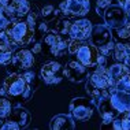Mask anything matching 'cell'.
Here are the masks:
<instances>
[{"instance_id": "15", "label": "cell", "mask_w": 130, "mask_h": 130, "mask_svg": "<svg viewBox=\"0 0 130 130\" xmlns=\"http://www.w3.org/2000/svg\"><path fill=\"white\" fill-rule=\"evenodd\" d=\"M50 127L52 130H66V129H74L75 125L71 117L60 114V115H56L55 118H52Z\"/></svg>"}, {"instance_id": "11", "label": "cell", "mask_w": 130, "mask_h": 130, "mask_svg": "<svg viewBox=\"0 0 130 130\" xmlns=\"http://www.w3.org/2000/svg\"><path fill=\"white\" fill-rule=\"evenodd\" d=\"M6 11L11 17V19H21L22 17H26L29 14L30 4L27 0H8Z\"/></svg>"}, {"instance_id": "23", "label": "cell", "mask_w": 130, "mask_h": 130, "mask_svg": "<svg viewBox=\"0 0 130 130\" xmlns=\"http://www.w3.org/2000/svg\"><path fill=\"white\" fill-rule=\"evenodd\" d=\"M41 12H43V17H44V18H47V19H51V18H54V17H55V8L52 6L44 7Z\"/></svg>"}, {"instance_id": "4", "label": "cell", "mask_w": 130, "mask_h": 130, "mask_svg": "<svg viewBox=\"0 0 130 130\" xmlns=\"http://www.w3.org/2000/svg\"><path fill=\"white\" fill-rule=\"evenodd\" d=\"M89 37L94 47L104 52H107L108 48H111V45H112V33L108 26L97 25V26L92 27Z\"/></svg>"}, {"instance_id": "3", "label": "cell", "mask_w": 130, "mask_h": 130, "mask_svg": "<svg viewBox=\"0 0 130 130\" xmlns=\"http://www.w3.org/2000/svg\"><path fill=\"white\" fill-rule=\"evenodd\" d=\"M103 14H104V21L110 29H117V27L125 25L127 22V17H129V14L125 11L123 7H121L119 4H112V3L104 10Z\"/></svg>"}, {"instance_id": "24", "label": "cell", "mask_w": 130, "mask_h": 130, "mask_svg": "<svg viewBox=\"0 0 130 130\" xmlns=\"http://www.w3.org/2000/svg\"><path fill=\"white\" fill-rule=\"evenodd\" d=\"M122 129L130 130V110L126 111L125 117L122 118Z\"/></svg>"}, {"instance_id": "30", "label": "cell", "mask_w": 130, "mask_h": 130, "mask_svg": "<svg viewBox=\"0 0 130 130\" xmlns=\"http://www.w3.org/2000/svg\"><path fill=\"white\" fill-rule=\"evenodd\" d=\"M125 63H126L127 67H130V45H129V52H127V56H126V59H125Z\"/></svg>"}, {"instance_id": "22", "label": "cell", "mask_w": 130, "mask_h": 130, "mask_svg": "<svg viewBox=\"0 0 130 130\" xmlns=\"http://www.w3.org/2000/svg\"><path fill=\"white\" fill-rule=\"evenodd\" d=\"M115 30H117V34L119 38H129L130 37V23H127V22L125 25L117 27Z\"/></svg>"}, {"instance_id": "29", "label": "cell", "mask_w": 130, "mask_h": 130, "mask_svg": "<svg viewBox=\"0 0 130 130\" xmlns=\"http://www.w3.org/2000/svg\"><path fill=\"white\" fill-rule=\"evenodd\" d=\"M22 77H23V79L26 81V84L29 85L31 81H33V78H34V73H26V74H23Z\"/></svg>"}, {"instance_id": "5", "label": "cell", "mask_w": 130, "mask_h": 130, "mask_svg": "<svg viewBox=\"0 0 130 130\" xmlns=\"http://www.w3.org/2000/svg\"><path fill=\"white\" fill-rule=\"evenodd\" d=\"M70 111H71V117L75 121H88L93 114V103L92 100H88L85 97H78V99H74L71 101Z\"/></svg>"}, {"instance_id": "6", "label": "cell", "mask_w": 130, "mask_h": 130, "mask_svg": "<svg viewBox=\"0 0 130 130\" xmlns=\"http://www.w3.org/2000/svg\"><path fill=\"white\" fill-rule=\"evenodd\" d=\"M4 92L11 97H18L22 96L27 92L29 85L26 84V81L23 79L22 75L19 74H11L8 75L4 81V85H3Z\"/></svg>"}, {"instance_id": "12", "label": "cell", "mask_w": 130, "mask_h": 130, "mask_svg": "<svg viewBox=\"0 0 130 130\" xmlns=\"http://www.w3.org/2000/svg\"><path fill=\"white\" fill-rule=\"evenodd\" d=\"M108 99H110L111 105L119 112V114L130 110V93L122 92V90H114V92L110 94Z\"/></svg>"}, {"instance_id": "21", "label": "cell", "mask_w": 130, "mask_h": 130, "mask_svg": "<svg viewBox=\"0 0 130 130\" xmlns=\"http://www.w3.org/2000/svg\"><path fill=\"white\" fill-rule=\"evenodd\" d=\"M10 112H11V103L4 97H0V119L7 118Z\"/></svg>"}, {"instance_id": "27", "label": "cell", "mask_w": 130, "mask_h": 130, "mask_svg": "<svg viewBox=\"0 0 130 130\" xmlns=\"http://www.w3.org/2000/svg\"><path fill=\"white\" fill-rule=\"evenodd\" d=\"M118 4L123 7L126 12H130V0H118Z\"/></svg>"}, {"instance_id": "8", "label": "cell", "mask_w": 130, "mask_h": 130, "mask_svg": "<svg viewBox=\"0 0 130 130\" xmlns=\"http://www.w3.org/2000/svg\"><path fill=\"white\" fill-rule=\"evenodd\" d=\"M41 78L47 84H55L62 79V75L64 74V70L58 62H50L41 67Z\"/></svg>"}, {"instance_id": "17", "label": "cell", "mask_w": 130, "mask_h": 130, "mask_svg": "<svg viewBox=\"0 0 130 130\" xmlns=\"http://www.w3.org/2000/svg\"><path fill=\"white\" fill-rule=\"evenodd\" d=\"M12 50L14 45L8 41L0 40V64H7L12 59Z\"/></svg>"}, {"instance_id": "28", "label": "cell", "mask_w": 130, "mask_h": 130, "mask_svg": "<svg viewBox=\"0 0 130 130\" xmlns=\"http://www.w3.org/2000/svg\"><path fill=\"white\" fill-rule=\"evenodd\" d=\"M7 25H8V19H7L6 17L0 12V30H3Z\"/></svg>"}, {"instance_id": "20", "label": "cell", "mask_w": 130, "mask_h": 130, "mask_svg": "<svg viewBox=\"0 0 130 130\" xmlns=\"http://www.w3.org/2000/svg\"><path fill=\"white\" fill-rule=\"evenodd\" d=\"M66 48H67V44H66L64 41H62V38L59 37L58 40L51 45V52L54 55H62L63 52L66 51Z\"/></svg>"}, {"instance_id": "18", "label": "cell", "mask_w": 130, "mask_h": 130, "mask_svg": "<svg viewBox=\"0 0 130 130\" xmlns=\"http://www.w3.org/2000/svg\"><path fill=\"white\" fill-rule=\"evenodd\" d=\"M127 52H129V45L126 44H117L114 48V56L118 62H125L126 56H127Z\"/></svg>"}, {"instance_id": "10", "label": "cell", "mask_w": 130, "mask_h": 130, "mask_svg": "<svg viewBox=\"0 0 130 130\" xmlns=\"http://www.w3.org/2000/svg\"><path fill=\"white\" fill-rule=\"evenodd\" d=\"M90 31H92V23L88 19H78L74 23H71L69 29V34L73 40H86L90 36Z\"/></svg>"}, {"instance_id": "1", "label": "cell", "mask_w": 130, "mask_h": 130, "mask_svg": "<svg viewBox=\"0 0 130 130\" xmlns=\"http://www.w3.org/2000/svg\"><path fill=\"white\" fill-rule=\"evenodd\" d=\"M6 33L8 37V43L15 47V45L29 44L33 38L34 29L27 22H15L6 26Z\"/></svg>"}, {"instance_id": "19", "label": "cell", "mask_w": 130, "mask_h": 130, "mask_svg": "<svg viewBox=\"0 0 130 130\" xmlns=\"http://www.w3.org/2000/svg\"><path fill=\"white\" fill-rule=\"evenodd\" d=\"M115 89L130 93V73H126V74L118 81L117 85H115Z\"/></svg>"}, {"instance_id": "31", "label": "cell", "mask_w": 130, "mask_h": 130, "mask_svg": "<svg viewBox=\"0 0 130 130\" xmlns=\"http://www.w3.org/2000/svg\"><path fill=\"white\" fill-rule=\"evenodd\" d=\"M40 50H41L40 44H36V45H34V48H33V54H36V52H40Z\"/></svg>"}, {"instance_id": "7", "label": "cell", "mask_w": 130, "mask_h": 130, "mask_svg": "<svg viewBox=\"0 0 130 130\" xmlns=\"http://www.w3.org/2000/svg\"><path fill=\"white\" fill-rule=\"evenodd\" d=\"M75 54H77V59L84 66H96L100 59L99 48H96L93 44L92 45L81 44V47L78 48V51Z\"/></svg>"}, {"instance_id": "26", "label": "cell", "mask_w": 130, "mask_h": 130, "mask_svg": "<svg viewBox=\"0 0 130 130\" xmlns=\"http://www.w3.org/2000/svg\"><path fill=\"white\" fill-rule=\"evenodd\" d=\"M111 4V0H97V11L104 12V10Z\"/></svg>"}, {"instance_id": "14", "label": "cell", "mask_w": 130, "mask_h": 130, "mask_svg": "<svg viewBox=\"0 0 130 130\" xmlns=\"http://www.w3.org/2000/svg\"><path fill=\"white\" fill-rule=\"evenodd\" d=\"M86 74H88V71H86L85 66L79 64L77 62H70L69 66L64 70V75H67L71 81H77V82L82 81L86 77Z\"/></svg>"}, {"instance_id": "25", "label": "cell", "mask_w": 130, "mask_h": 130, "mask_svg": "<svg viewBox=\"0 0 130 130\" xmlns=\"http://www.w3.org/2000/svg\"><path fill=\"white\" fill-rule=\"evenodd\" d=\"M81 47V43H79V40H73L71 43H70L67 45V48H69V52L70 54H75L77 51H78V48Z\"/></svg>"}, {"instance_id": "9", "label": "cell", "mask_w": 130, "mask_h": 130, "mask_svg": "<svg viewBox=\"0 0 130 130\" xmlns=\"http://www.w3.org/2000/svg\"><path fill=\"white\" fill-rule=\"evenodd\" d=\"M89 0H66L62 4V11L66 15L82 17L89 11Z\"/></svg>"}, {"instance_id": "16", "label": "cell", "mask_w": 130, "mask_h": 130, "mask_svg": "<svg viewBox=\"0 0 130 130\" xmlns=\"http://www.w3.org/2000/svg\"><path fill=\"white\" fill-rule=\"evenodd\" d=\"M126 73H129V70H127L126 66L122 64V63H118V64L111 66L110 70H108V78H110L111 86L117 85V82L126 74Z\"/></svg>"}, {"instance_id": "13", "label": "cell", "mask_w": 130, "mask_h": 130, "mask_svg": "<svg viewBox=\"0 0 130 130\" xmlns=\"http://www.w3.org/2000/svg\"><path fill=\"white\" fill-rule=\"evenodd\" d=\"M12 66L15 69H21V70H27L33 66L34 63V56L33 52L27 51V50H21L18 51L15 55H12Z\"/></svg>"}, {"instance_id": "2", "label": "cell", "mask_w": 130, "mask_h": 130, "mask_svg": "<svg viewBox=\"0 0 130 130\" xmlns=\"http://www.w3.org/2000/svg\"><path fill=\"white\" fill-rule=\"evenodd\" d=\"M30 123V114L27 112L25 108H14L11 110L8 115H7L6 122L0 126V129L3 130H19L25 129L27 125Z\"/></svg>"}]
</instances>
